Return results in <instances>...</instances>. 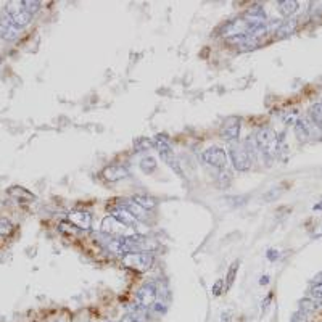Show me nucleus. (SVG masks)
I'll list each match as a JSON object with an SVG mask.
<instances>
[{"mask_svg": "<svg viewBox=\"0 0 322 322\" xmlns=\"http://www.w3.org/2000/svg\"><path fill=\"white\" fill-rule=\"evenodd\" d=\"M277 8L284 16H292L298 10V2H295V0H281V2H277Z\"/></svg>", "mask_w": 322, "mask_h": 322, "instance_id": "obj_20", "label": "nucleus"}, {"mask_svg": "<svg viewBox=\"0 0 322 322\" xmlns=\"http://www.w3.org/2000/svg\"><path fill=\"white\" fill-rule=\"evenodd\" d=\"M227 42L230 44V46H234L243 52L247 50H253L256 49L260 46V39L253 37V36H248V34H235V36H229L227 37Z\"/></svg>", "mask_w": 322, "mask_h": 322, "instance_id": "obj_10", "label": "nucleus"}, {"mask_svg": "<svg viewBox=\"0 0 322 322\" xmlns=\"http://www.w3.org/2000/svg\"><path fill=\"white\" fill-rule=\"evenodd\" d=\"M292 322H308V317H306L305 313H302V311H299V313H295L292 316Z\"/></svg>", "mask_w": 322, "mask_h": 322, "instance_id": "obj_32", "label": "nucleus"}, {"mask_svg": "<svg viewBox=\"0 0 322 322\" xmlns=\"http://www.w3.org/2000/svg\"><path fill=\"white\" fill-rule=\"evenodd\" d=\"M281 194H282V190H274V188H272V190H269L268 194L264 195V200H266V202H269V200H272V198H275V197H279Z\"/></svg>", "mask_w": 322, "mask_h": 322, "instance_id": "obj_34", "label": "nucleus"}, {"mask_svg": "<svg viewBox=\"0 0 322 322\" xmlns=\"http://www.w3.org/2000/svg\"><path fill=\"white\" fill-rule=\"evenodd\" d=\"M223 316H226V317H224V320H226V322H229V320H230V314H229V313H224Z\"/></svg>", "mask_w": 322, "mask_h": 322, "instance_id": "obj_38", "label": "nucleus"}, {"mask_svg": "<svg viewBox=\"0 0 322 322\" xmlns=\"http://www.w3.org/2000/svg\"><path fill=\"white\" fill-rule=\"evenodd\" d=\"M157 296H158V290L157 285L153 282H147L145 285H142L137 292V303L143 308L150 309L155 303H157Z\"/></svg>", "mask_w": 322, "mask_h": 322, "instance_id": "obj_9", "label": "nucleus"}, {"mask_svg": "<svg viewBox=\"0 0 322 322\" xmlns=\"http://www.w3.org/2000/svg\"><path fill=\"white\" fill-rule=\"evenodd\" d=\"M299 311H302V313H305V314H309V313H314L316 309H319V306H320V303H317L316 299H309V298H305V299H302V302H299Z\"/></svg>", "mask_w": 322, "mask_h": 322, "instance_id": "obj_22", "label": "nucleus"}, {"mask_svg": "<svg viewBox=\"0 0 322 322\" xmlns=\"http://www.w3.org/2000/svg\"><path fill=\"white\" fill-rule=\"evenodd\" d=\"M240 129H242V119L239 116H230L224 121L223 127H221V137L230 143L239 142Z\"/></svg>", "mask_w": 322, "mask_h": 322, "instance_id": "obj_7", "label": "nucleus"}, {"mask_svg": "<svg viewBox=\"0 0 322 322\" xmlns=\"http://www.w3.org/2000/svg\"><path fill=\"white\" fill-rule=\"evenodd\" d=\"M68 223H71L76 229L89 230L92 226V218L87 211L77 209V211H71V213L68 214Z\"/></svg>", "mask_w": 322, "mask_h": 322, "instance_id": "obj_11", "label": "nucleus"}, {"mask_svg": "<svg viewBox=\"0 0 322 322\" xmlns=\"http://www.w3.org/2000/svg\"><path fill=\"white\" fill-rule=\"evenodd\" d=\"M132 202H136L140 208H143L145 211H152L157 208V200L150 195H143V194H136L134 197L131 198Z\"/></svg>", "mask_w": 322, "mask_h": 322, "instance_id": "obj_18", "label": "nucleus"}, {"mask_svg": "<svg viewBox=\"0 0 322 322\" xmlns=\"http://www.w3.org/2000/svg\"><path fill=\"white\" fill-rule=\"evenodd\" d=\"M12 232H13L12 221L7 219V218H0V240L10 237L12 235Z\"/></svg>", "mask_w": 322, "mask_h": 322, "instance_id": "obj_23", "label": "nucleus"}, {"mask_svg": "<svg viewBox=\"0 0 322 322\" xmlns=\"http://www.w3.org/2000/svg\"><path fill=\"white\" fill-rule=\"evenodd\" d=\"M320 282H322V279H320Z\"/></svg>", "mask_w": 322, "mask_h": 322, "instance_id": "obj_39", "label": "nucleus"}, {"mask_svg": "<svg viewBox=\"0 0 322 322\" xmlns=\"http://www.w3.org/2000/svg\"><path fill=\"white\" fill-rule=\"evenodd\" d=\"M136 322H148L150 313L147 308L140 306L139 303H134L132 306H129V313H127Z\"/></svg>", "mask_w": 322, "mask_h": 322, "instance_id": "obj_16", "label": "nucleus"}, {"mask_svg": "<svg viewBox=\"0 0 322 322\" xmlns=\"http://www.w3.org/2000/svg\"><path fill=\"white\" fill-rule=\"evenodd\" d=\"M254 142H256L258 150L268 160L274 158V155L277 153V150L281 148V139L277 137L275 132L269 127L260 129L256 134H254Z\"/></svg>", "mask_w": 322, "mask_h": 322, "instance_id": "obj_2", "label": "nucleus"}, {"mask_svg": "<svg viewBox=\"0 0 322 322\" xmlns=\"http://www.w3.org/2000/svg\"><path fill=\"white\" fill-rule=\"evenodd\" d=\"M121 206H124L137 221H142L143 218H145V214H147V211L143 208H140L136 202H132V200H126V202H123V205H121Z\"/></svg>", "mask_w": 322, "mask_h": 322, "instance_id": "obj_19", "label": "nucleus"}, {"mask_svg": "<svg viewBox=\"0 0 322 322\" xmlns=\"http://www.w3.org/2000/svg\"><path fill=\"white\" fill-rule=\"evenodd\" d=\"M21 2H23V7L26 8V12L31 13V15L37 13L39 10H40V7H42V4L40 2H36V0H21Z\"/></svg>", "mask_w": 322, "mask_h": 322, "instance_id": "obj_27", "label": "nucleus"}, {"mask_svg": "<svg viewBox=\"0 0 322 322\" xmlns=\"http://www.w3.org/2000/svg\"><path fill=\"white\" fill-rule=\"evenodd\" d=\"M224 287H226V284H224V281H223V279L216 281V282H214V285H213V295H214V296H219L221 293L224 292Z\"/></svg>", "mask_w": 322, "mask_h": 322, "instance_id": "obj_30", "label": "nucleus"}, {"mask_svg": "<svg viewBox=\"0 0 322 322\" xmlns=\"http://www.w3.org/2000/svg\"><path fill=\"white\" fill-rule=\"evenodd\" d=\"M123 264L126 268L136 269V271H148L153 264V254L152 253H129L123 256Z\"/></svg>", "mask_w": 322, "mask_h": 322, "instance_id": "obj_5", "label": "nucleus"}, {"mask_svg": "<svg viewBox=\"0 0 322 322\" xmlns=\"http://www.w3.org/2000/svg\"><path fill=\"white\" fill-rule=\"evenodd\" d=\"M202 158L206 164L213 166V168L223 169L227 166V153L221 147H209L202 153Z\"/></svg>", "mask_w": 322, "mask_h": 322, "instance_id": "obj_6", "label": "nucleus"}, {"mask_svg": "<svg viewBox=\"0 0 322 322\" xmlns=\"http://www.w3.org/2000/svg\"><path fill=\"white\" fill-rule=\"evenodd\" d=\"M103 179L108 182H118V181H123L129 176V171L124 168V166L121 164H110L102 171Z\"/></svg>", "mask_w": 322, "mask_h": 322, "instance_id": "obj_12", "label": "nucleus"}, {"mask_svg": "<svg viewBox=\"0 0 322 322\" xmlns=\"http://www.w3.org/2000/svg\"><path fill=\"white\" fill-rule=\"evenodd\" d=\"M119 322H136V320H134V319H132V317L129 316V314H126V316H123V319H121Z\"/></svg>", "mask_w": 322, "mask_h": 322, "instance_id": "obj_37", "label": "nucleus"}, {"mask_svg": "<svg viewBox=\"0 0 322 322\" xmlns=\"http://www.w3.org/2000/svg\"><path fill=\"white\" fill-rule=\"evenodd\" d=\"M19 37V28H16L7 16L0 19V39L16 40Z\"/></svg>", "mask_w": 322, "mask_h": 322, "instance_id": "obj_13", "label": "nucleus"}, {"mask_svg": "<svg viewBox=\"0 0 322 322\" xmlns=\"http://www.w3.org/2000/svg\"><path fill=\"white\" fill-rule=\"evenodd\" d=\"M282 119H284V123L285 124H296V121H298V112L296 110H288V112H285L282 115Z\"/></svg>", "mask_w": 322, "mask_h": 322, "instance_id": "obj_28", "label": "nucleus"}, {"mask_svg": "<svg viewBox=\"0 0 322 322\" xmlns=\"http://www.w3.org/2000/svg\"><path fill=\"white\" fill-rule=\"evenodd\" d=\"M295 132H296L298 140L303 142V140H308L309 139V136H311V127H309V124L306 123V121L298 119L296 124H295Z\"/></svg>", "mask_w": 322, "mask_h": 322, "instance_id": "obj_21", "label": "nucleus"}, {"mask_svg": "<svg viewBox=\"0 0 322 322\" xmlns=\"http://www.w3.org/2000/svg\"><path fill=\"white\" fill-rule=\"evenodd\" d=\"M127 226H124L123 223H119V221L113 216H108L102 221V234L110 235V237H115V239H121V237H127L126 232H127Z\"/></svg>", "mask_w": 322, "mask_h": 322, "instance_id": "obj_8", "label": "nucleus"}, {"mask_svg": "<svg viewBox=\"0 0 322 322\" xmlns=\"http://www.w3.org/2000/svg\"><path fill=\"white\" fill-rule=\"evenodd\" d=\"M8 195H12L13 198L19 200V202H32V200H36V195L31 194L29 190H26L25 187L21 185H13V187H8L7 190Z\"/></svg>", "mask_w": 322, "mask_h": 322, "instance_id": "obj_15", "label": "nucleus"}, {"mask_svg": "<svg viewBox=\"0 0 322 322\" xmlns=\"http://www.w3.org/2000/svg\"><path fill=\"white\" fill-rule=\"evenodd\" d=\"M229 157H230L232 166H234V168L240 173L248 171L251 168L253 161H254V155H253V150L248 145V142L247 143H242V142L232 143L230 148H229Z\"/></svg>", "mask_w": 322, "mask_h": 322, "instance_id": "obj_1", "label": "nucleus"}, {"mask_svg": "<svg viewBox=\"0 0 322 322\" xmlns=\"http://www.w3.org/2000/svg\"><path fill=\"white\" fill-rule=\"evenodd\" d=\"M296 26H298L296 19H285V21H282L281 26L275 29L277 37H279V39H285L288 36H292L293 32H295V29H296Z\"/></svg>", "mask_w": 322, "mask_h": 322, "instance_id": "obj_17", "label": "nucleus"}, {"mask_svg": "<svg viewBox=\"0 0 322 322\" xmlns=\"http://www.w3.org/2000/svg\"><path fill=\"white\" fill-rule=\"evenodd\" d=\"M266 256H268V260L269 261H275V260H279V256H281V253L277 251V250H268V253H266Z\"/></svg>", "mask_w": 322, "mask_h": 322, "instance_id": "obj_33", "label": "nucleus"}, {"mask_svg": "<svg viewBox=\"0 0 322 322\" xmlns=\"http://www.w3.org/2000/svg\"><path fill=\"white\" fill-rule=\"evenodd\" d=\"M309 293L314 299H322V282H317V284H314L313 287H311Z\"/></svg>", "mask_w": 322, "mask_h": 322, "instance_id": "obj_29", "label": "nucleus"}, {"mask_svg": "<svg viewBox=\"0 0 322 322\" xmlns=\"http://www.w3.org/2000/svg\"><path fill=\"white\" fill-rule=\"evenodd\" d=\"M239 264H240V261H235V263L230 264V268L227 271V279H226V287L227 288H230L232 284H234V281H235V275H237V271H239Z\"/></svg>", "mask_w": 322, "mask_h": 322, "instance_id": "obj_26", "label": "nucleus"}, {"mask_svg": "<svg viewBox=\"0 0 322 322\" xmlns=\"http://www.w3.org/2000/svg\"><path fill=\"white\" fill-rule=\"evenodd\" d=\"M309 115H311V119H313V123L316 126L322 127V103H316L311 106Z\"/></svg>", "mask_w": 322, "mask_h": 322, "instance_id": "obj_24", "label": "nucleus"}, {"mask_svg": "<svg viewBox=\"0 0 322 322\" xmlns=\"http://www.w3.org/2000/svg\"><path fill=\"white\" fill-rule=\"evenodd\" d=\"M261 285H268L269 284V275H263V279H260Z\"/></svg>", "mask_w": 322, "mask_h": 322, "instance_id": "obj_35", "label": "nucleus"}, {"mask_svg": "<svg viewBox=\"0 0 322 322\" xmlns=\"http://www.w3.org/2000/svg\"><path fill=\"white\" fill-rule=\"evenodd\" d=\"M153 143L157 145V150L160 153V157L161 160L171 166V168L177 173V174H181V168H179V164H177V160L174 157V152L171 148V143H169V139L168 136H164V134H158V136H155L153 139Z\"/></svg>", "mask_w": 322, "mask_h": 322, "instance_id": "obj_4", "label": "nucleus"}, {"mask_svg": "<svg viewBox=\"0 0 322 322\" xmlns=\"http://www.w3.org/2000/svg\"><path fill=\"white\" fill-rule=\"evenodd\" d=\"M76 227L71 224V223H60V230L61 232H66V234H74V230Z\"/></svg>", "mask_w": 322, "mask_h": 322, "instance_id": "obj_31", "label": "nucleus"}, {"mask_svg": "<svg viewBox=\"0 0 322 322\" xmlns=\"http://www.w3.org/2000/svg\"><path fill=\"white\" fill-rule=\"evenodd\" d=\"M112 216L116 218V219L119 221V223H123L124 226H127L129 229H132V227H136V226H137V219H136L134 216H132L124 206H121V205H119V208L112 209Z\"/></svg>", "mask_w": 322, "mask_h": 322, "instance_id": "obj_14", "label": "nucleus"}, {"mask_svg": "<svg viewBox=\"0 0 322 322\" xmlns=\"http://www.w3.org/2000/svg\"><path fill=\"white\" fill-rule=\"evenodd\" d=\"M140 169L145 174L155 173V169H157V160H155L153 157H145L140 161Z\"/></svg>", "mask_w": 322, "mask_h": 322, "instance_id": "obj_25", "label": "nucleus"}, {"mask_svg": "<svg viewBox=\"0 0 322 322\" xmlns=\"http://www.w3.org/2000/svg\"><path fill=\"white\" fill-rule=\"evenodd\" d=\"M313 235H314V237H319V235H322V223H320V224H319V227L314 230V234H313Z\"/></svg>", "mask_w": 322, "mask_h": 322, "instance_id": "obj_36", "label": "nucleus"}, {"mask_svg": "<svg viewBox=\"0 0 322 322\" xmlns=\"http://www.w3.org/2000/svg\"><path fill=\"white\" fill-rule=\"evenodd\" d=\"M5 16L19 29L28 26L32 19V15L26 12L23 2H8L5 7Z\"/></svg>", "mask_w": 322, "mask_h": 322, "instance_id": "obj_3", "label": "nucleus"}]
</instances>
